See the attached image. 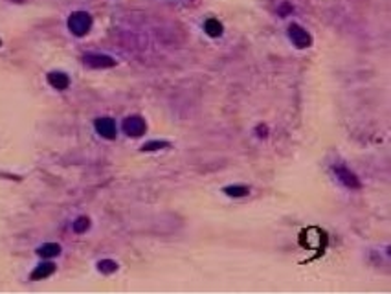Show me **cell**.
Segmentation results:
<instances>
[{
	"label": "cell",
	"mask_w": 391,
	"mask_h": 294,
	"mask_svg": "<svg viewBox=\"0 0 391 294\" xmlns=\"http://www.w3.org/2000/svg\"><path fill=\"white\" fill-rule=\"evenodd\" d=\"M289 39L296 48H307V46H311V42H312L311 35L307 34V30L301 28L300 24H296V22H292L289 26Z\"/></svg>",
	"instance_id": "7a4b0ae2"
},
{
	"label": "cell",
	"mask_w": 391,
	"mask_h": 294,
	"mask_svg": "<svg viewBox=\"0 0 391 294\" xmlns=\"http://www.w3.org/2000/svg\"><path fill=\"white\" fill-rule=\"evenodd\" d=\"M333 170H335V175L338 176V180H340L344 186L349 188V190H358V188L362 186L360 180H358V176L355 175L353 171L347 170L346 166H335Z\"/></svg>",
	"instance_id": "277c9868"
},
{
	"label": "cell",
	"mask_w": 391,
	"mask_h": 294,
	"mask_svg": "<svg viewBox=\"0 0 391 294\" xmlns=\"http://www.w3.org/2000/svg\"><path fill=\"white\" fill-rule=\"evenodd\" d=\"M96 130L103 138L107 140H112L116 136V124H114L112 118H97L96 120Z\"/></svg>",
	"instance_id": "8992f818"
},
{
	"label": "cell",
	"mask_w": 391,
	"mask_h": 294,
	"mask_svg": "<svg viewBox=\"0 0 391 294\" xmlns=\"http://www.w3.org/2000/svg\"><path fill=\"white\" fill-rule=\"evenodd\" d=\"M55 270V265L46 261V263H40L33 272H31V280H42V278H48L50 274H53Z\"/></svg>",
	"instance_id": "ba28073f"
},
{
	"label": "cell",
	"mask_w": 391,
	"mask_h": 294,
	"mask_svg": "<svg viewBox=\"0 0 391 294\" xmlns=\"http://www.w3.org/2000/svg\"><path fill=\"white\" fill-rule=\"evenodd\" d=\"M97 268H99L101 272H105V274H110V272H114L116 268H118V265H116L112 260H103V261L97 263Z\"/></svg>",
	"instance_id": "4fadbf2b"
},
{
	"label": "cell",
	"mask_w": 391,
	"mask_h": 294,
	"mask_svg": "<svg viewBox=\"0 0 391 294\" xmlns=\"http://www.w3.org/2000/svg\"><path fill=\"white\" fill-rule=\"evenodd\" d=\"M289 12H292V6H290V4H283V6H281V10H279V15L283 17L285 13H289Z\"/></svg>",
	"instance_id": "9a60e30c"
},
{
	"label": "cell",
	"mask_w": 391,
	"mask_h": 294,
	"mask_svg": "<svg viewBox=\"0 0 391 294\" xmlns=\"http://www.w3.org/2000/svg\"><path fill=\"white\" fill-rule=\"evenodd\" d=\"M88 228H90V220H88V217H79V219L74 222L75 234H83V232H86Z\"/></svg>",
	"instance_id": "7c38bea8"
},
{
	"label": "cell",
	"mask_w": 391,
	"mask_h": 294,
	"mask_svg": "<svg viewBox=\"0 0 391 294\" xmlns=\"http://www.w3.org/2000/svg\"><path fill=\"white\" fill-rule=\"evenodd\" d=\"M48 83H50L55 90H64V88H68L70 85V80L66 74L62 72H50L48 74Z\"/></svg>",
	"instance_id": "52a82bcc"
},
{
	"label": "cell",
	"mask_w": 391,
	"mask_h": 294,
	"mask_svg": "<svg viewBox=\"0 0 391 294\" xmlns=\"http://www.w3.org/2000/svg\"><path fill=\"white\" fill-rule=\"evenodd\" d=\"M37 254L40 256V258H55V256L61 254V246L57 243H44L42 246H39L37 248Z\"/></svg>",
	"instance_id": "9c48e42d"
},
{
	"label": "cell",
	"mask_w": 391,
	"mask_h": 294,
	"mask_svg": "<svg viewBox=\"0 0 391 294\" xmlns=\"http://www.w3.org/2000/svg\"><path fill=\"white\" fill-rule=\"evenodd\" d=\"M169 144L167 142H149L142 147L143 151H156V149H162V147H167Z\"/></svg>",
	"instance_id": "5bb4252c"
},
{
	"label": "cell",
	"mask_w": 391,
	"mask_h": 294,
	"mask_svg": "<svg viewBox=\"0 0 391 294\" xmlns=\"http://www.w3.org/2000/svg\"><path fill=\"white\" fill-rule=\"evenodd\" d=\"M83 62L90 68H110L116 64L110 56H103V54H86L83 57Z\"/></svg>",
	"instance_id": "5b68a950"
},
{
	"label": "cell",
	"mask_w": 391,
	"mask_h": 294,
	"mask_svg": "<svg viewBox=\"0 0 391 294\" xmlns=\"http://www.w3.org/2000/svg\"><path fill=\"white\" fill-rule=\"evenodd\" d=\"M92 26V17L86 12H75L70 15L68 18V30L77 37L88 34V30Z\"/></svg>",
	"instance_id": "6da1fadb"
},
{
	"label": "cell",
	"mask_w": 391,
	"mask_h": 294,
	"mask_svg": "<svg viewBox=\"0 0 391 294\" xmlns=\"http://www.w3.org/2000/svg\"><path fill=\"white\" fill-rule=\"evenodd\" d=\"M204 32L210 37H219V35H222V24L217 18H208L204 22Z\"/></svg>",
	"instance_id": "30bf717a"
},
{
	"label": "cell",
	"mask_w": 391,
	"mask_h": 294,
	"mask_svg": "<svg viewBox=\"0 0 391 294\" xmlns=\"http://www.w3.org/2000/svg\"><path fill=\"white\" fill-rule=\"evenodd\" d=\"M257 132H259L257 136H263V138H265V136H267V125H259V127H257Z\"/></svg>",
	"instance_id": "2e32d148"
},
{
	"label": "cell",
	"mask_w": 391,
	"mask_h": 294,
	"mask_svg": "<svg viewBox=\"0 0 391 294\" xmlns=\"http://www.w3.org/2000/svg\"><path fill=\"white\" fill-rule=\"evenodd\" d=\"M248 188L246 186H228L224 188V193L230 195V197H244V195H248Z\"/></svg>",
	"instance_id": "8fae6325"
},
{
	"label": "cell",
	"mask_w": 391,
	"mask_h": 294,
	"mask_svg": "<svg viewBox=\"0 0 391 294\" xmlns=\"http://www.w3.org/2000/svg\"><path fill=\"white\" fill-rule=\"evenodd\" d=\"M123 132L125 134L132 136V138H138L145 132V122H143L142 116H129V118L123 120Z\"/></svg>",
	"instance_id": "3957f363"
}]
</instances>
